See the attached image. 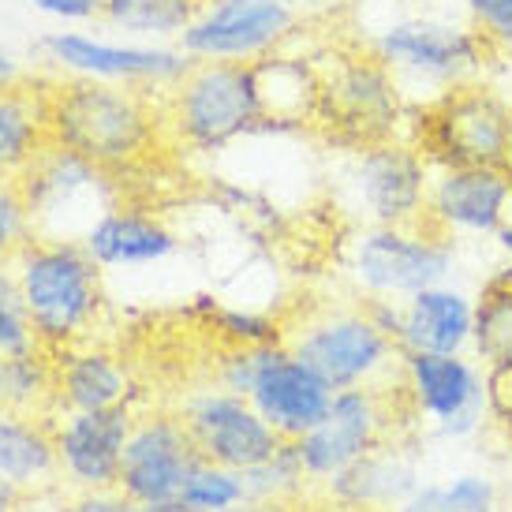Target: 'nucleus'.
<instances>
[{
  "mask_svg": "<svg viewBox=\"0 0 512 512\" xmlns=\"http://www.w3.org/2000/svg\"><path fill=\"white\" fill-rule=\"evenodd\" d=\"M49 143L64 146L101 172L131 169L165 135V101L150 86L105 83L86 75L49 79Z\"/></svg>",
  "mask_w": 512,
  "mask_h": 512,
  "instance_id": "1",
  "label": "nucleus"
},
{
  "mask_svg": "<svg viewBox=\"0 0 512 512\" xmlns=\"http://www.w3.org/2000/svg\"><path fill=\"white\" fill-rule=\"evenodd\" d=\"M27 318L49 352L83 344L105 311L101 266L79 240L30 236L12 255Z\"/></svg>",
  "mask_w": 512,
  "mask_h": 512,
  "instance_id": "2",
  "label": "nucleus"
},
{
  "mask_svg": "<svg viewBox=\"0 0 512 512\" xmlns=\"http://www.w3.org/2000/svg\"><path fill=\"white\" fill-rule=\"evenodd\" d=\"M161 101L169 135L199 154H217L255 131H266L255 64L191 60V68L161 90Z\"/></svg>",
  "mask_w": 512,
  "mask_h": 512,
  "instance_id": "3",
  "label": "nucleus"
},
{
  "mask_svg": "<svg viewBox=\"0 0 512 512\" xmlns=\"http://www.w3.org/2000/svg\"><path fill=\"white\" fill-rule=\"evenodd\" d=\"M415 150L438 165L512 169V98L486 83H464L423 105L415 120Z\"/></svg>",
  "mask_w": 512,
  "mask_h": 512,
  "instance_id": "4",
  "label": "nucleus"
},
{
  "mask_svg": "<svg viewBox=\"0 0 512 512\" xmlns=\"http://www.w3.org/2000/svg\"><path fill=\"white\" fill-rule=\"evenodd\" d=\"M374 57L397 75L400 90L408 83H423L438 90L441 98L456 86L479 83L486 64L498 57V49L471 23H453L438 15H408L389 23L374 38Z\"/></svg>",
  "mask_w": 512,
  "mask_h": 512,
  "instance_id": "5",
  "label": "nucleus"
},
{
  "mask_svg": "<svg viewBox=\"0 0 512 512\" xmlns=\"http://www.w3.org/2000/svg\"><path fill=\"white\" fill-rule=\"evenodd\" d=\"M456 270L453 236L434 225H367L348 243V273L367 299H412Z\"/></svg>",
  "mask_w": 512,
  "mask_h": 512,
  "instance_id": "6",
  "label": "nucleus"
},
{
  "mask_svg": "<svg viewBox=\"0 0 512 512\" xmlns=\"http://www.w3.org/2000/svg\"><path fill=\"white\" fill-rule=\"evenodd\" d=\"M285 344L333 393L359 389V385H382L389 374L400 370L397 341L374 326L367 307L318 314L311 322H303Z\"/></svg>",
  "mask_w": 512,
  "mask_h": 512,
  "instance_id": "7",
  "label": "nucleus"
},
{
  "mask_svg": "<svg viewBox=\"0 0 512 512\" xmlns=\"http://www.w3.org/2000/svg\"><path fill=\"white\" fill-rule=\"evenodd\" d=\"M400 393L441 438H475L490 419L486 367L471 352H400Z\"/></svg>",
  "mask_w": 512,
  "mask_h": 512,
  "instance_id": "8",
  "label": "nucleus"
},
{
  "mask_svg": "<svg viewBox=\"0 0 512 512\" xmlns=\"http://www.w3.org/2000/svg\"><path fill=\"white\" fill-rule=\"evenodd\" d=\"M296 30V8L288 0H202L191 27L176 38L191 60H255L281 49Z\"/></svg>",
  "mask_w": 512,
  "mask_h": 512,
  "instance_id": "9",
  "label": "nucleus"
},
{
  "mask_svg": "<svg viewBox=\"0 0 512 512\" xmlns=\"http://www.w3.org/2000/svg\"><path fill=\"white\" fill-rule=\"evenodd\" d=\"M430 161L412 143L359 146L348 165V191L370 225H419L427 221Z\"/></svg>",
  "mask_w": 512,
  "mask_h": 512,
  "instance_id": "10",
  "label": "nucleus"
},
{
  "mask_svg": "<svg viewBox=\"0 0 512 512\" xmlns=\"http://www.w3.org/2000/svg\"><path fill=\"white\" fill-rule=\"evenodd\" d=\"M38 49L49 64H57L64 72L86 75V79H105V83H128V86H150L165 90L191 68L180 45L165 42H105L83 30H49Z\"/></svg>",
  "mask_w": 512,
  "mask_h": 512,
  "instance_id": "11",
  "label": "nucleus"
},
{
  "mask_svg": "<svg viewBox=\"0 0 512 512\" xmlns=\"http://www.w3.org/2000/svg\"><path fill=\"white\" fill-rule=\"evenodd\" d=\"M389 430H393V415H389L385 385H359V389L333 393L326 419L296 441L307 479L329 483L356 460L382 449Z\"/></svg>",
  "mask_w": 512,
  "mask_h": 512,
  "instance_id": "12",
  "label": "nucleus"
},
{
  "mask_svg": "<svg viewBox=\"0 0 512 512\" xmlns=\"http://www.w3.org/2000/svg\"><path fill=\"white\" fill-rule=\"evenodd\" d=\"M318 116H329L344 139L356 146L397 139L404 116V90L397 75L374 57H344L333 72L322 75V105Z\"/></svg>",
  "mask_w": 512,
  "mask_h": 512,
  "instance_id": "13",
  "label": "nucleus"
},
{
  "mask_svg": "<svg viewBox=\"0 0 512 512\" xmlns=\"http://www.w3.org/2000/svg\"><path fill=\"white\" fill-rule=\"evenodd\" d=\"M199 460L202 456L180 415H139L128 445H124L116 490L139 509L172 505V501H180V490Z\"/></svg>",
  "mask_w": 512,
  "mask_h": 512,
  "instance_id": "14",
  "label": "nucleus"
},
{
  "mask_svg": "<svg viewBox=\"0 0 512 512\" xmlns=\"http://www.w3.org/2000/svg\"><path fill=\"white\" fill-rule=\"evenodd\" d=\"M187 434L195 441L202 460L232 471H247L277 453L281 434L251 408V400L228 393L221 385L195 389L180 408Z\"/></svg>",
  "mask_w": 512,
  "mask_h": 512,
  "instance_id": "15",
  "label": "nucleus"
},
{
  "mask_svg": "<svg viewBox=\"0 0 512 512\" xmlns=\"http://www.w3.org/2000/svg\"><path fill=\"white\" fill-rule=\"evenodd\" d=\"M512 214V169L438 165L430 172L427 225L445 236H494Z\"/></svg>",
  "mask_w": 512,
  "mask_h": 512,
  "instance_id": "16",
  "label": "nucleus"
},
{
  "mask_svg": "<svg viewBox=\"0 0 512 512\" xmlns=\"http://www.w3.org/2000/svg\"><path fill=\"white\" fill-rule=\"evenodd\" d=\"M53 423L57 471L75 490H113L120 479V460L135 430V408L116 404L98 412H60Z\"/></svg>",
  "mask_w": 512,
  "mask_h": 512,
  "instance_id": "17",
  "label": "nucleus"
},
{
  "mask_svg": "<svg viewBox=\"0 0 512 512\" xmlns=\"http://www.w3.org/2000/svg\"><path fill=\"white\" fill-rule=\"evenodd\" d=\"M247 400L281 438L299 441L326 419L333 389L303 359L292 356L285 341H270L262 348V363L247 389Z\"/></svg>",
  "mask_w": 512,
  "mask_h": 512,
  "instance_id": "18",
  "label": "nucleus"
},
{
  "mask_svg": "<svg viewBox=\"0 0 512 512\" xmlns=\"http://www.w3.org/2000/svg\"><path fill=\"white\" fill-rule=\"evenodd\" d=\"M79 243L101 270H143V266H157L180 251L176 232L161 217L128 210V206H109L86 228Z\"/></svg>",
  "mask_w": 512,
  "mask_h": 512,
  "instance_id": "19",
  "label": "nucleus"
},
{
  "mask_svg": "<svg viewBox=\"0 0 512 512\" xmlns=\"http://www.w3.org/2000/svg\"><path fill=\"white\" fill-rule=\"evenodd\" d=\"M475 341V296L453 281L430 285L404 299L400 352H471Z\"/></svg>",
  "mask_w": 512,
  "mask_h": 512,
  "instance_id": "20",
  "label": "nucleus"
},
{
  "mask_svg": "<svg viewBox=\"0 0 512 512\" xmlns=\"http://www.w3.org/2000/svg\"><path fill=\"white\" fill-rule=\"evenodd\" d=\"M57 359V412H98L135 400L128 367L116 352L98 344H72Z\"/></svg>",
  "mask_w": 512,
  "mask_h": 512,
  "instance_id": "21",
  "label": "nucleus"
},
{
  "mask_svg": "<svg viewBox=\"0 0 512 512\" xmlns=\"http://www.w3.org/2000/svg\"><path fill=\"white\" fill-rule=\"evenodd\" d=\"M45 90L49 79L30 75L0 83V180H19L49 146Z\"/></svg>",
  "mask_w": 512,
  "mask_h": 512,
  "instance_id": "22",
  "label": "nucleus"
},
{
  "mask_svg": "<svg viewBox=\"0 0 512 512\" xmlns=\"http://www.w3.org/2000/svg\"><path fill=\"white\" fill-rule=\"evenodd\" d=\"M419 479V464L412 456H404L400 449H374L363 460H356L352 468H344L341 475L329 479V498L344 505V509H385L393 512L400 501L412 494Z\"/></svg>",
  "mask_w": 512,
  "mask_h": 512,
  "instance_id": "23",
  "label": "nucleus"
},
{
  "mask_svg": "<svg viewBox=\"0 0 512 512\" xmlns=\"http://www.w3.org/2000/svg\"><path fill=\"white\" fill-rule=\"evenodd\" d=\"M258 98H262V120L266 131L288 128V124H307L318 116L322 105V75L303 60H288L281 53L255 60Z\"/></svg>",
  "mask_w": 512,
  "mask_h": 512,
  "instance_id": "24",
  "label": "nucleus"
},
{
  "mask_svg": "<svg viewBox=\"0 0 512 512\" xmlns=\"http://www.w3.org/2000/svg\"><path fill=\"white\" fill-rule=\"evenodd\" d=\"M0 475L27 486H38L57 475L53 423L0 408Z\"/></svg>",
  "mask_w": 512,
  "mask_h": 512,
  "instance_id": "25",
  "label": "nucleus"
},
{
  "mask_svg": "<svg viewBox=\"0 0 512 512\" xmlns=\"http://www.w3.org/2000/svg\"><path fill=\"white\" fill-rule=\"evenodd\" d=\"M199 8L202 0H101V19L131 38L176 42Z\"/></svg>",
  "mask_w": 512,
  "mask_h": 512,
  "instance_id": "26",
  "label": "nucleus"
},
{
  "mask_svg": "<svg viewBox=\"0 0 512 512\" xmlns=\"http://www.w3.org/2000/svg\"><path fill=\"white\" fill-rule=\"evenodd\" d=\"M0 408L34 415V419L57 412V359L49 348H34V352L4 359Z\"/></svg>",
  "mask_w": 512,
  "mask_h": 512,
  "instance_id": "27",
  "label": "nucleus"
},
{
  "mask_svg": "<svg viewBox=\"0 0 512 512\" xmlns=\"http://www.w3.org/2000/svg\"><path fill=\"white\" fill-rule=\"evenodd\" d=\"M393 512H501V490L486 471H456L441 483H419Z\"/></svg>",
  "mask_w": 512,
  "mask_h": 512,
  "instance_id": "28",
  "label": "nucleus"
},
{
  "mask_svg": "<svg viewBox=\"0 0 512 512\" xmlns=\"http://www.w3.org/2000/svg\"><path fill=\"white\" fill-rule=\"evenodd\" d=\"M471 356L483 367H505L512 363V273L490 277L486 288L475 296V341Z\"/></svg>",
  "mask_w": 512,
  "mask_h": 512,
  "instance_id": "29",
  "label": "nucleus"
},
{
  "mask_svg": "<svg viewBox=\"0 0 512 512\" xmlns=\"http://www.w3.org/2000/svg\"><path fill=\"white\" fill-rule=\"evenodd\" d=\"M243 483H247V501H258V505H273L277 509L288 498H296L303 483H307V471H303L296 441H281L277 453L243 471Z\"/></svg>",
  "mask_w": 512,
  "mask_h": 512,
  "instance_id": "30",
  "label": "nucleus"
},
{
  "mask_svg": "<svg viewBox=\"0 0 512 512\" xmlns=\"http://www.w3.org/2000/svg\"><path fill=\"white\" fill-rule=\"evenodd\" d=\"M243 501H247L243 471L221 468V464H210V460H199L187 475L184 490H180V505L187 512H217L243 505Z\"/></svg>",
  "mask_w": 512,
  "mask_h": 512,
  "instance_id": "31",
  "label": "nucleus"
},
{
  "mask_svg": "<svg viewBox=\"0 0 512 512\" xmlns=\"http://www.w3.org/2000/svg\"><path fill=\"white\" fill-rule=\"evenodd\" d=\"M34 348H45V344L30 326L19 277H15L12 262H0V359L23 356Z\"/></svg>",
  "mask_w": 512,
  "mask_h": 512,
  "instance_id": "32",
  "label": "nucleus"
},
{
  "mask_svg": "<svg viewBox=\"0 0 512 512\" xmlns=\"http://www.w3.org/2000/svg\"><path fill=\"white\" fill-rule=\"evenodd\" d=\"M464 12L498 53H512V0H464Z\"/></svg>",
  "mask_w": 512,
  "mask_h": 512,
  "instance_id": "33",
  "label": "nucleus"
},
{
  "mask_svg": "<svg viewBox=\"0 0 512 512\" xmlns=\"http://www.w3.org/2000/svg\"><path fill=\"white\" fill-rule=\"evenodd\" d=\"M217 329L225 333L232 344H270L277 341V326L270 318L251 311H221L217 314Z\"/></svg>",
  "mask_w": 512,
  "mask_h": 512,
  "instance_id": "34",
  "label": "nucleus"
},
{
  "mask_svg": "<svg viewBox=\"0 0 512 512\" xmlns=\"http://www.w3.org/2000/svg\"><path fill=\"white\" fill-rule=\"evenodd\" d=\"M38 12L53 15L60 23H90L101 19V0H30Z\"/></svg>",
  "mask_w": 512,
  "mask_h": 512,
  "instance_id": "35",
  "label": "nucleus"
},
{
  "mask_svg": "<svg viewBox=\"0 0 512 512\" xmlns=\"http://www.w3.org/2000/svg\"><path fill=\"white\" fill-rule=\"evenodd\" d=\"M131 505L120 490H79V498L68 505V512H131Z\"/></svg>",
  "mask_w": 512,
  "mask_h": 512,
  "instance_id": "36",
  "label": "nucleus"
},
{
  "mask_svg": "<svg viewBox=\"0 0 512 512\" xmlns=\"http://www.w3.org/2000/svg\"><path fill=\"white\" fill-rule=\"evenodd\" d=\"M19 498H23V486L0 475V512H12L19 505Z\"/></svg>",
  "mask_w": 512,
  "mask_h": 512,
  "instance_id": "37",
  "label": "nucleus"
},
{
  "mask_svg": "<svg viewBox=\"0 0 512 512\" xmlns=\"http://www.w3.org/2000/svg\"><path fill=\"white\" fill-rule=\"evenodd\" d=\"M494 243H498V251L509 258V266H512V214L505 217V225L494 232Z\"/></svg>",
  "mask_w": 512,
  "mask_h": 512,
  "instance_id": "38",
  "label": "nucleus"
},
{
  "mask_svg": "<svg viewBox=\"0 0 512 512\" xmlns=\"http://www.w3.org/2000/svg\"><path fill=\"white\" fill-rule=\"evenodd\" d=\"M19 64H15V57L0 45V83H12V79H19Z\"/></svg>",
  "mask_w": 512,
  "mask_h": 512,
  "instance_id": "39",
  "label": "nucleus"
},
{
  "mask_svg": "<svg viewBox=\"0 0 512 512\" xmlns=\"http://www.w3.org/2000/svg\"><path fill=\"white\" fill-rule=\"evenodd\" d=\"M217 512H273V505H258V501H243V505H232V509H217Z\"/></svg>",
  "mask_w": 512,
  "mask_h": 512,
  "instance_id": "40",
  "label": "nucleus"
},
{
  "mask_svg": "<svg viewBox=\"0 0 512 512\" xmlns=\"http://www.w3.org/2000/svg\"><path fill=\"white\" fill-rule=\"evenodd\" d=\"M131 512H187V509L180 505V501H172V505H154V509H139V505H135Z\"/></svg>",
  "mask_w": 512,
  "mask_h": 512,
  "instance_id": "41",
  "label": "nucleus"
},
{
  "mask_svg": "<svg viewBox=\"0 0 512 512\" xmlns=\"http://www.w3.org/2000/svg\"><path fill=\"white\" fill-rule=\"evenodd\" d=\"M0 393H4V359H0Z\"/></svg>",
  "mask_w": 512,
  "mask_h": 512,
  "instance_id": "42",
  "label": "nucleus"
},
{
  "mask_svg": "<svg viewBox=\"0 0 512 512\" xmlns=\"http://www.w3.org/2000/svg\"><path fill=\"white\" fill-rule=\"evenodd\" d=\"M501 427H505V430H509V438H512V419H509V423H501Z\"/></svg>",
  "mask_w": 512,
  "mask_h": 512,
  "instance_id": "43",
  "label": "nucleus"
},
{
  "mask_svg": "<svg viewBox=\"0 0 512 512\" xmlns=\"http://www.w3.org/2000/svg\"><path fill=\"white\" fill-rule=\"evenodd\" d=\"M509 512H512V509H509Z\"/></svg>",
  "mask_w": 512,
  "mask_h": 512,
  "instance_id": "44",
  "label": "nucleus"
}]
</instances>
